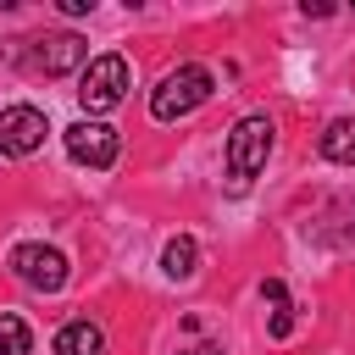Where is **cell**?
Returning <instances> with one entry per match:
<instances>
[{
    "instance_id": "cell-15",
    "label": "cell",
    "mask_w": 355,
    "mask_h": 355,
    "mask_svg": "<svg viewBox=\"0 0 355 355\" xmlns=\"http://www.w3.org/2000/svg\"><path fill=\"white\" fill-rule=\"evenodd\" d=\"M178 355H222V344H189V349H178Z\"/></svg>"
},
{
    "instance_id": "cell-11",
    "label": "cell",
    "mask_w": 355,
    "mask_h": 355,
    "mask_svg": "<svg viewBox=\"0 0 355 355\" xmlns=\"http://www.w3.org/2000/svg\"><path fill=\"white\" fill-rule=\"evenodd\" d=\"M33 349V333L17 311H0V355H28Z\"/></svg>"
},
{
    "instance_id": "cell-3",
    "label": "cell",
    "mask_w": 355,
    "mask_h": 355,
    "mask_svg": "<svg viewBox=\"0 0 355 355\" xmlns=\"http://www.w3.org/2000/svg\"><path fill=\"white\" fill-rule=\"evenodd\" d=\"M122 94H128V61L122 55H94L78 78L83 111H111V105H122Z\"/></svg>"
},
{
    "instance_id": "cell-13",
    "label": "cell",
    "mask_w": 355,
    "mask_h": 355,
    "mask_svg": "<svg viewBox=\"0 0 355 355\" xmlns=\"http://www.w3.org/2000/svg\"><path fill=\"white\" fill-rule=\"evenodd\" d=\"M322 222H338V227H333V239H355V194H344Z\"/></svg>"
},
{
    "instance_id": "cell-4",
    "label": "cell",
    "mask_w": 355,
    "mask_h": 355,
    "mask_svg": "<svg viewBox=\"0 0 355 355\" xmlns=\"http://www.w3.org/2000/svg\"><path fill=\"white\" fill-rule=\"evenodd\" d=\"M11 272H17L28 288H39V294L67 288V255L50 250V244H17V250H11Z\"/></svg>"
},
{
    "instance_id": "cell-1",
    "label": "cell",
    "mask_w": 355,
    "mask_h": 355,
    "mask_svg": "<svg viewBox=\"0 0 355 355\" xmlns=\"http://www.w3.org/2000/svg\"><path fill=\"white\" fill-rule=\"evenodd\" d=\"M211 89H216L211 67H200V61H183V67H172V72L155 83V94H150V116H155V122H178V116L200 111V105L211 100Z\"/></svg>"
},
{
    "instance_id": "cell-2",
    "label": "cell",
    "mask_w": 355,
    "mask_h": 355,
    "mask_svg": "<svg viewBox=\"0 0 355 355\" xmlns=\"http://www.w3.org/2000/svg\"><path fill=\"white\" fill-rule=\"evenodd\" d=\"M272 116L266 111H250V116H239V128L227 133V178H233V189H244L261 166H266V155H272Z\"/></svg>"
},
{
    "instance_id": "cell-6",
    "label": "cell",
    "mask_w": 355,
    "mask_h": 355,
    "mask_svg": "<svg viewBox=\"0 0 355 355\" xmlns=\"http://www.w3.org/2000/svg\"><path fill=\"white\" fill-rule=\"evenodd\" d=\"M50 122L39 105H6L0 111V155H33L44 144Z\"/></svg>"
},
{
    "instance_id": "cell-10",
    "label": "cell",
    "mask_w": 355,
    "mask_h": 355,
    "mask_svg": "<svg viewBox=\"0 0 355 355\" xmlns=\"http://www.w3.org/2000/svg\"><path fill=\"white\" fill-rule=\"evenodd\" d=\"M322 155L338 161V166H355V116L327 122V133H322Z\"/></svg>"
},
{
    "instance_id": "cell-5",
    "label": "cell",
    "mask_w": 355,
    "mask_h": 355,
    "mask_svg": "<svg viewBox=\"0 0 355 355\" xmlns=\"http://www.w3.org/2000/svg\"><path fill=\"white\" fill-rule=\"evenodd\" d=\"M116 150H122L116 128H105V122H94V116H83V122H72V128H67V155H72L78 166L105 172V166L116 161Z\"/></svg>"
},
{
    "instance_id": "cell-7",
    "label": "cell",
    "mask_w": 355,
    "mask_h": 355,
    "mask_svg": "<svg viewBox=\"0 0 355 355\" xmlns=\"http://www.w3.org/2000/svg\"><path fill=\"white\" fill-rule=\"evenodd\" d=\"M83 55H89V44H83L78 33H44L39 50H33V67H39L44 78H61V72L83 67Z\"/></svg>"
},
{
    "instance_id": "cell-12",
    "label": "cell",
    "mask_w": 355,
    "mask_h": 355,
    "mask_svg": "<svg viewBox=\"0 0 355 355\" xmlns=\"http://www.w3.org/2000/svg\"><path fill=\"white\" fill-rule=\"evenodd\" d=\"M261 294L272 300V338H288L294 316H288V294H283V283H277V277H266V283H261Z\"/></svg>"
},
{
    "instance_id": "cell-14",
    "label": "cell",
    "mask_w": 355,
    "mask_h": 355,
    "mask_svg": "<svg viewBox=\"0 0 355 355\" xmlns=\"http://www.w3.org/2000/svg\"><path fill=\"white\" fill-rule=\"evenodd\" d=\"M61 11H67V17H89V11H94V0H61Z\"/></svg>"
},
{
    "instance_id": "cell-9",
    "label": "cell",
    "mask_w": 355,
    "mask_h": 355,
    "mask_svg": "<svg viewBox=\"0 0 355 355\" xmlns=\"http://www.w3.org/2000/svg\"><path fill=\"white\" fill-rule=\"evenodd\" d=\"M194 266H200V244H194L189 233H178V239L161 250V272H166L172 283H189V277H194Z\"/></svg>"
},
{
    "instance_id": "cell-8",
    "label": "cell",
    "mask_w": 355,
    "mask_h": 355,
    "mask_svg": "<svg viewBox=\"0 0 355 355\" xmlns=\"http://www.w3.org/2000/svg\"><path fill=\"white\" fill-rule=\"evenodd\" d=\"M50 349H55V355H105V333H100L89 316H78V322H67V327L55 333Z\"/></svg>"
}]
</instances>
